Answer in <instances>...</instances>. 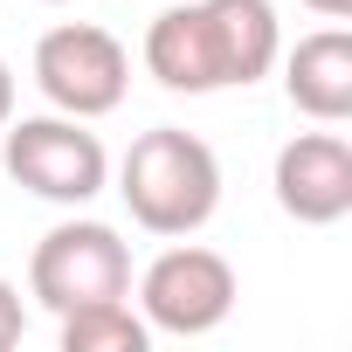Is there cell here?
Returning <instances> with one entry per match:
<instances>
[{
  "instance_id": "obj_8",
  "label": "cell",
  "mask_w": 352,
  "mask_h": 352,
  "mask_svg": "<svg viewBox=\"0 0 352 352\" xmlns=\"http://www.w3.org/2000/svg\"><path fill=\"white\" fill-rule=\"evenodd\" d=\"M276 63H283L290 111H304L311 124H345L352 118V35L345 28H318Z\"/></svg>"
},
{
  "instance_id": "obj_11",
  "label": "cell",
  "mask_w": 352,
  "mask_h": 352,
  "mask_svg": "<svg viewBox=\"0 0 352 352\" xmlns=\"http://www.w3.org/2000/svg\"><path fill=\"white\" fill-rule=\"evenodd\" d=\"M21 331H28V311H21V290L0 276V352L8 345H21Z\"/></svg>"
},
{
  "instance_id": "obj_1",
  "label": "cell",
  "mask_w": 352,
  "mask_h": 352,
  "mask_svg": "<svg viewBox=\"0 0 352 352\" xmlns=\"http://www.w3.org/2000/svg\"><path fill=\"white\" fill-rule=\"evenodd\" d=\"M118 194L145 235H166V242L201 235L221 208V159L208 138H194L180 124H152L118 159Z\"/></svg>"
},
{
  "instance_id": "obj_4",
  "label": "cell",
  "mask_w": 352,
  "mask_h": 352,
  "mask_svg": "<svg viewBox=\"0 0 352 352\" xmlns=\"http://www.w3.org/2000/svg\"><path fill=\"white\" fill-rule=\"evenodd\" d=\"M35 90L63 118H111L131 90V56L111 28L97 21H63L35 42Z\"/></svg>"
},
{
  "instance_id": "obj_2",
  "label": "cell",
  "mask_w": 352,
  "mask_h": 352,
  "mask_svg": "<svg viewBox=\"0 0 352 352\" xmlns=\"http://www.w3.org/2000/svg\"><path fill=\"white\" fill-rule=\"evenodd\" d=\"M0 159H8L14 187H28L35 201H56V208H90L111 187L104 138L83 131V118H63V111L8 118V131H0Z\"/></svg>"
},
{
  "instance_id": "obj_9",
  "label": "cell",
  "mask_w": 352,
  "mask_h": 352,
  "mask_svg": "<svg viewBox=\"0 0 352 352\" xmlns=\"http://www.w3.org/2000/svg\"><path fill=\"white\" fill-rule=\"evenodd\" d=\"M208 14V35H214V56H221V83L228 90H249L276 69L283 56V28H276V8L270 0H201Z\"/></svg>"
},
{
  "instance_id": "obj_6",
  "label": "cell",
  "mask_w": 352,
  "mask_h": 352,
  "mask_svg": "<svg viewBox=\"0 0 352 352\" xmlns=\"http://www.w3.org/2000/svg\"><path fill=\"white\" fill-rule=\"evenodd\" d=\"M276 208L297 221V228H331L352 214V145L338 131H297L283 152H276Z\"/></svg>"
},
{
  "instance_id": "obj_5",
  "label": "cell",
  "mask_w": 352,
  "mask_h": 352,
  "mask_svg": "<svg viewBox=\"0 0 352 352\" xmlns=\"http://www.w3.org/2000/svg\"><path fill=\"white\" fill-rule=\"evenodd\" d=\"M228 311H235V263L187 235L166 256H152L138 276V318L166 338H208Z\"/></svg>"
},
{
  "instance_id": "obj_14",
  "label": "cell",
  "mask_w": 352,
  "mask_h": 352,
  "mask_svg": "<svg viewBox=\"0 0 352 352\" xmlns=\"http://www.w3.org/2000/svg\"><path fill=\"white\" fill-rule=\"evenodd\" d=\"M49 8H69V0H49Z\"/></svg>"
},
{
  "instance_id": "obj_3",
  "label": "cell",
  "mask_w": 352,
  "mask_h": 352,
  "mask_svg": "<svg viewBox=\"0 0 352 352\" xmlns=\"http://www.w3.org/2000/svg\"><path fill=\"white\" fill-rule=\"evenodd\" d=\"M28 297L42 311H76L104 297H131V249L111 221H56L28 256Z\"/></svg>"
},
{
  "instance_id": "obj_12",
  "label": "cell",
  "mask_w": 352,
  "mask_h": 352,
  "mask_svg": "<svg viewBox=\"0 0 352 352\" xmlns=\"http://www.w3.org/2000/svg\"><path fill=\"white\" fill-rule=\"evenodd\" d=\"M8 118H14V63L0 56V131H8Z\"/></svg>"
},
{
  "instance_id": "obj_13",
  "label": "cell",
  "mask_w": 352,
  "mask_h": 352,
  "mask_svg": "<svg viewBox=\"0 0 352 352\" xmlns=\"http://www.w3.org/2000/svg\"><path fill=\"white\" fill-rule=\"evenodd\" d=\"M304 8L324 14V21H345V14H352V0H304Z\"/></svg>"
},
{
  "instance_id": "obj_10",
  "label": "cell",
  "mask_w": 352,
  "mask_h": 352,
  "mask_svg": "<svg viewBox=\"0 0 352 352\" xmlns=\"http://www.w3.org/2000/svg\"><path fill=\"white\" fill-rule=\"evenodd\" d=\"M145 345H152V324L124 297L63 311V352H145Z\"/></svg>"
},
{
  "instance_id": "obj_7",
  "label": "cell",
  "mask_w": 352,
  "mask_h": 352,
  "mask_svg": "<svg viewBox=\"0 0 352 352\" xmlns=\"http://www.w3.org/2000/svg\"><path fill=\"white\" fill-rule=\"evenodd\" d=\"M145 69L159 76V90H180V97H214V90H228L201 0L152 14V28H145Z\"/></svg>"
}]
</instances>
